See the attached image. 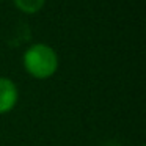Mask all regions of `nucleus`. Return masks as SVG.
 <instances>
[{"label": "nucleus", "instance_id": "3", "mask_svg": "<svg viewBox=\"0 0 146 146\" xmlns=\"http://www.w3.org/2000/svg\"><path fill=\"white\" fill-rule=\"evenodd\" d=\"M44 3H46V0H14V5L27 14L38 13L44 7Z\"/></svg>", "mask_w": 146, "mask_h": 146}, {"label": "nucleus", "instance_id": "2", "mask_svg": "<svg viewBox=\"0 0 146 146\" xmlns=\"http://www.w3.org/2000/svg\"><path fill=\"white\" fill-rule=\"evenodd\" d=\"M17 102V88L10 79L0 77V113H7Z\"/></svg>", "mask_w": 146, "mask_h": 146}, {"label": "nucleus", "instance_id": "1", "mask_svg": "<svg viewBox=\"0 0 146 146\" xmlns=\"http://www.w3.org/2000/svg\"><path fill=\"white\" fill-rule=\"evenodd\" d=\"M24 66L30 76L47 79L54 76L58 68V57L47 44H33L24 54Z\"/></svg>", "mask_w": 146, "mask_h": 146}, {"label": "nucleus", "instance_id": "4", "mask_svg": "<svg viewBox=\"0 0 146 146\" xmlns=\"http://www.w3.org/2000/svg\"><path fill=\"white\" fill-rule=\"evenodd\" d=\"M108 146H119V145H108Z\"/></svg>", "mask_w": 146, "mask_h": 146}]
</instances>
